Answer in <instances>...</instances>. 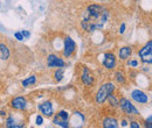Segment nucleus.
<instances>
[{"label":"nucleus","mask_w":152,"mask_h":128,"mask_svg":"<svg viewBox=\"0 0 152 128\" xmlns=\"http://www.w3.org/2000/svg\"><path fill=\"white\" fill-rule=\"evenodd\" d=\"M109 18H110V13L104 6L98 4H93L88 6L87 9L84 11L82 15L81 26L86 32L93 33L102 29Z\"/></svg>","instance_id":"obj_1"},{"label":"nucleus","mask_w":152,"mask_h":128,"mask_svg":"<svg viewBox=\"0 0 152 128\" xmlns=\"http://www.w3.org/2000/svg\"><path fill=\"white\" fill-rule=\"evenodd\" d=\"M114 91H115V85L113 83L108 82V83L103 84L99 88V90L97 91V93H96V103L97 104H101V105L104 104L108 100L109 95L114 93Z\"/></svg>","instance_id":"obj_2"},{"label":"nucleus","mask_w":152,"mask_h":128,"mask_svg":"<svg viewBox=\"0 0 152 128\" xmlns=\"http://www.w3.org/2000/svg\"><path fill=\"white\" fill-rule=\"evenodd\" d=\"M118 106L128 115H131V114H133V115H139V111L134 107V105H132V103L128 98H124V97L121 98L118 100Z\"/></svg>","instance_id":"obj_3"},{"label":"nucleus","mask_w":152,"mask_h":128,"mask_svg":"<svg viewBox=\"0 0 152 128\" xmlns=\"http://www.w3.org/2000/svg\"><path fill=\"white\" fill-rule=\"evenodd\" d=\"M138 55L142 58V62L151 64L152 62V41H149L139 51Z\"/></svg>","instance_id":"obj_4"},{"label":"nucleus","mask_w":152,"mask_h":128,"mask_svg":"<svg viewBox=\"0 0 152 128\" xmlns=\"http://www.w3.org/2000/svg\"><path fill=\"white\" fill-rule=\"evenodd\" d=\"M68 119H69L68 112L67 111H60L57 114H55V116L53 119V124L56 125V126H60V127L68 128L69 127Z\"/></svg>","instance_id":"obj_5"},{"label":"nucleus","mask_w":152,"mask_h":128,"mask_svg":"<svg viewBox=\"0 0 152 128\" xmlns=\"http://www.w3.org/2000/svg\"><path fill=\"white\" fill-rule=\"evenodd\" d=\"M76 44L74 42V40L72 37H66L64 38V42H63V55L66 57H69V56L73 55V53L75 51Z\"/></svg>","instance_id":"obj_6"},{"label":"nucleus","mask_w":152,"mask_h":128,"mask_svg":"<svg viewBox=\"0 0 152 128\" xmlns=\"http://www.w3.org/2000/svg\"><path fill=\"white\" fill-rule=\"evenodd\" d=\"M11 106H12V108H14L17 111H25L27 108V100L22 95L14 97L11 100Z\"/></svg>","instance_id":"obj_7"},{"label":"nucleus","mask_w":152,"mask_h":128,"mask_svg":"<svg viewBox=\"0 0 152 128\" xmlns=\"http://www.w3.org/2000/svg\"><path fill=\"white\" fill-rule=\"evenodd\" d=\"M47 65L49 68H64L66 63L58 56L54 55V54H50V55H48V57H47Z\"/></svg>","instance_id":"obj_8"},{"label":"nucleus","mask_w":152,"mask_h":128,"mask_svg":"<svg viewBox=\"0 0 152 128\" xmlns=\"http://www.w3.org/2000/svg\"><path fill=\"white\" fill-rule=\"evenodd\" d=\"M103 65L108 70H114L116 67V57L113 53H105L104 59H103Z\"/></svg>","instance_id":"obj_9"},{"label":"nucleus","mask_w":152,"mask_h":128,"mask_svg":"<svg viewBox=\"0 0 152 128\" xmlns=\"http://www.w3.org/2000/svg\"><path fill=\"white\" fill-rule=\"evenodd\" d=\"M131 98H132L134 101L139 103V104H146L149 101L148 94L144 93L143 91H140V90H138V89L137 90H133L131 92Z\"/></svg>","instance_id":"obj_10"},{"label":"nucleus","mask_w":152,"mask_h":128,"mask_svg":"<svg viewBox=\"0 0 152 128\" xmlns=\"http://www.w3.org/2000/svg\"><path fill=\"white\" fill-rule=\"evenodd\" d=\"M81 79H82V83L84 85H87V86H91L94 84V76H93L91 71L89 70V68H87V67L83 68Z\"/></svg>","instance_id":"obj_11"},{"label":"nucleus","mask_w":152,"mask_h":128,"mask_svg":"<svg viewBox=\"0 0 152 128\" xmlns=\"http://www.w3.org/2000/svg\"><path fill=\"white\" fill-rule=\"evenodd\" d=\"M39 110L45 116H52L53 115V105H52V103L49 100L43 101L42 104H40L39 105Z\"/></svg>","instance_id":"obj_12"},{"label":"nucleus","mask_w":152,"mask_h":128,"mask_svg":"<svg viewBox=\"0 0 152 128\" xmlns=\"http://www.w3.org/2000/svg\"><path fill=\"white\" fill-rule=\"evenodd\" d=\"M6 127L7 128H21L23 127V122H19L13 115H10L6 120Z\"/></svg>","instance_id":"obj_13"},{"label":"nucleus","mask_w":152,"mask_h":128,"mask_svg":"<svg viewBox=\"0 0 152 128\" xmlns=\"http://www.w3.org/2000/svg\"><path fill=\"white\" fill-rule=\"evenodd\" d=\"M131 54H132L131 47H122V48L119 49V51H118V56H119V58H121L122 61L129 59V57L131 56Z\"/></svg>","instance_id":"obj_14"},{"label":"nucleus","mask_w":152,"mask_h":128,"mask_svg":"<svg viewBox=\"0 0 152 128\" xmlns=\"http://www.w3.org/2000/svg\"><path fill=\"white\" fill-rule=\"evenodd\" d=\"M11 56V53H10V49L6 44L4 43H0V59L1 61H7Z\"/></svg>","instance_id":"obj_15"},{"label":"nucleus","mask_w":152,"mask_h":128,"mask_svg":"<svg viewBox=\"0 0 152 128\" xmlns=\"http://www.w3.org/2000/svg\"><path fill=\"white\" fill-rule=\"evenodd\" d=\"M103 127L104 128H117L118 127V121L115 119V118H111V116H108L103 120Z\"/></svg>","instance_id":"obj_16"},{"label":"nucleus","mask_w":152,"mask_h":128,"mask_svg":"<svg viewBox=\"0 0 152 128\" xmlns=\"http://www.w3.org/2000/svg\"><path fill=\"white\" fill-rule=\"evenodd\" d=\"M35 83H37V77L35 76H31V77H28V78L22 80V86L23 88H28L31 85H34Z\"/></svg>","instance_id":"obj_17"},{"label":"nucleus","mask_w":152,"mask_h":128,"mask_svg":"<svg viewBox=\"0 0 152 128\" xmlns=\"http://www.w3.org/2000/svg\"><path fill=\"white\" fill-rule=\"evenodd\" d=\"M63 76H64V69L63 68H58L56 71L54 72V77H55V80H56L57 83L63 79Z\"/></svg>","instance_id":"obj_18"},{"label":"nucleus","mask_w":152,"mask_h":128,"mask_svg":"<svg viewBox=\"0 0 152 128\" xmlns=\"http://www.w3.org/2000/svg\"><path fill=\"white\" fill-rule=\"evenodd\" d=\"M115 77H116V80L119 84H124L125 83V74L122 72V71H117L116 74H115Z\"/></svg>","instance_id":"obj_19"},{"label":"nucleus","mask_w":152,"mask_h":128,"mask_svg":"<svg viewBox=\"0 0 152 128\" xmlns=\"http://www.w3.org/2000/svg\"><path fill=\"white\" fill-rule=\"evenodd\" d=\"M108 100H109V103H110V105H111V106H114V107H118V99L116 98V95H114V93L109 95Z\"/></svg>","instance_id":"obj_20"},{"label":"nucleus","mask_w":152,"mask_h":128,"mask_svg":"<svg viewBox=\"0 0 152 128\" xmlns=\"http://www.w3.org/2000/svg\"><path fill=\"white\" fill-rule=\"evenodd\" d=\"M128 64H129L130 67H132V68H136V67H138L139 62H138L137 59H131V61H129V62H128Z\"/></svg>","instance_id":"obj_21"},{"label":"nucleus","mask_w":152,"mask_h":128,"mask_svg":"<svg viewBox=\"0 0 152 128\" xmlns=\"http://www.w3.org/2000/svg\"><path fill=\"white\" fill-rule=\"evenodd\" d=\"M35 124H37L38 126H41V125L43 124V118H42V115H38V116H37V119H35Z\"/></svg>","instance_id":"obj_22"},{"label":"nucleus","mask_w":152,"mask_h":128,"mask_svg":"<svg viewBox=\"0 0 152 128\" xmlns=\"http://www.w3.org/2000/svg\"><path fill=\"white\" fill-rule=\"evenodd\" d=\"M14 36H15V38H17L18 41H23V36H22L21 32H17V33L14 34Z\"/></svg>","instance_id":"obj_23"},{"label":"nucleus","mask_w":152,"mask_h":128,"mask_svg":"<svg viewBox=\"0 0 152 128\" xmlns=\"http://www.w3.org/2000/svg\"><path fill=\"white\" fill-rule=\"evenodd\" d=\"M125 29H126V25L125 23H122L121 27H119V34H124L125 33Z\"/></svg>","instance_id":"obj_24"},{"label":"nucleus","mask_w":152,"mask_h":128,"mask_svg":"<svg viewBox=\"0 0 152 128\" xmlns=\"http://www.w3.org/2000/svg\"><path fill=\"white\" fill-rule=\"evenodd\" d=\"M146 127L151 128L152 127V116L150 115L148 119H146Z\"/></svg>","instance_id":"obj_25"},{"label":"nucleus","mask_w":152,"mask_h":128,"mask_svg":"<svg viewBox=\"0 0 152 128\" xmlns=\"http://www.w3.org/2000/svg\"><path fill=\"white\" fill-rule=\"evenodd\" d=\"M130 127L131 128H139L140 127V125H139L137 121H132V122L130 124Z\"/></svg>","instance_id":"obj_26"},{"label":"nucleus","mask_w":152,"mask_h":128,"mask_svg":"<svg viewBox=\"0 0 152 128\" xmlns=\"http://www.w3.org/2000/svg\"><path fill=\"white\" fill-rule=\"evenodd\" d=\"M21 34H22L23 38H25V37H26V38H28V37H29V33H28L27 30H21Z\"/></svg>","instance_id":"obj_27"},{"label":"nucleus","mask_w":152,"mask_h":128,"mask_svg":"<svg viewBox=\"0 0 152 128\" xmlns=\"http://www.w3.org/2000/svg\"><path fill=\"white\" fill-rule=\"evenodd\" d=\"M122 126H123V127H126V126H128L126 120H123V121H122Z\"/></svg>","instance_id":"obj_28"},{"label":"nucleus","mask_w":152,"mask_h":128,"mask_svg":"<svg viewBox=\"0 0 152 128\" xmlns=\"http://www.w3.org/2000/svg\"><path fill=\"white\" fill-rule=\"evenodd\" d=\"M0 115H1V116H4V115H6V113H5V112H2V111H0Z\"/></svg>","instance_id":"obj_29"}]
</instances>
